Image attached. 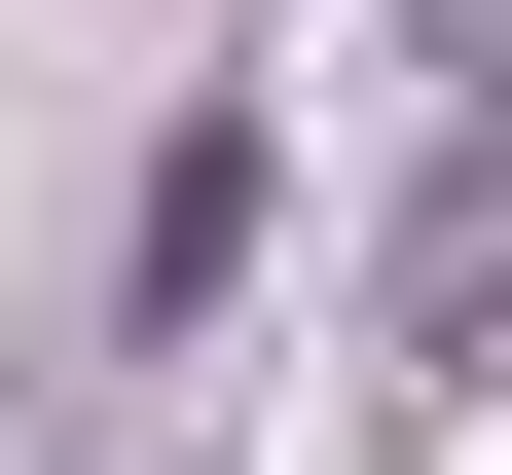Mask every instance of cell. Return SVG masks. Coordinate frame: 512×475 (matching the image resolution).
Masks as SVG:
<instances>
[{
    "label": "cell",
    "instance_id": "6da1fadb",
    "mask_svg": "<svg viewBox=\"0 0 512 475\" xmlns=\"http://www.w3.org/2000/svg\"><path fill=\"white\" fill-rule=\"evenodd\" d=\"M439 37H476V110H512V0H439Z\"/></svg>",
    "mask_w": 512,
    "mask_h": 475
}]
</instances>
